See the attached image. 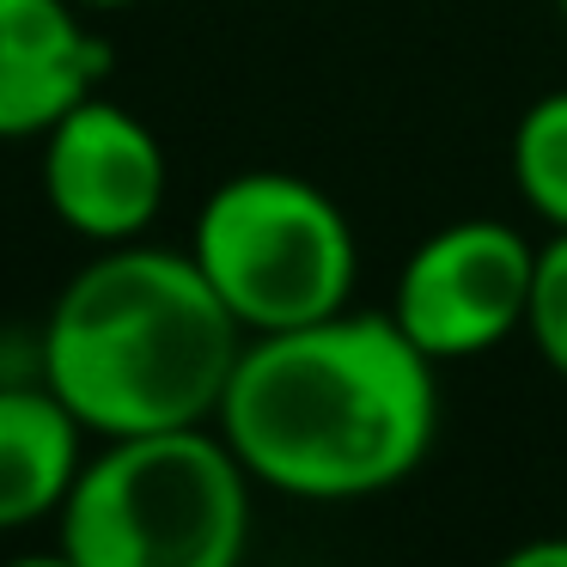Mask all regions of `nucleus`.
Masks as SVG:
<instances>
[{
	"mask_svg": "<svg viewBox=\"0 0 567 567\" xmlns=\"http://www.w3.org/2000/svg\"><path fill=\"white\" fill-rule=\"evenodd\" d=\"M43 202L50 214L68 226L74 238L111 250V245H135L165 208V147L128 104L104 99H80L74 111H62L43 128Z\"/></svg>",
	"mask_w": 567,
	"mask_h": 567,
	"instance_id": "423d86ee",
	"label": "nucleus"
},
{
	"mask_svg": "<svg viewBox=\"0 0 567 567\" xmlns=\"http://www.w3.org/2000/svg\"><path fill=\"white\" fill-rule=\"evenodd\" d=\"M104 86V43L74 0H0V141H31Z\"/></svg>",
	"mask_w": 567,
	"mask_h": 567,
	"instance_id": "0eeeda50",
	"label": "nucleus"
},
{
	"mask_svg": "<svg viewBox=\"0 0 567 567\" xmlns=\"http://www.w3.org/2000/svg\"><path fill=\"white\" fill-rule=\"evenodd\" d=\"M214 427L250 482L293 501H360L415 476L440 433L433 360L372 311L250 336Z\"/></svg>",
	"mask_w": 567,
	"mask_h": 567,
	"instance_id": "f257e3e1",
	"label": "nucleus"
},
{
	"mask_svg": "<svg viewBox=\"0 0 567 567\" xmlns=\"http://www.w3.org/2000/svg\"><path fill=\"white\" fill-rule=\"evenodd\" d=\"M537 245L506 220H452L403 257L391 323L433 360H470L525 330Z\"/></svg>",
	"mask_w": 567,
	"mask_h": 567,
	"instance_id": "39448f33",
	"label": "nucleus"
},
{
	"mask_svg": "<svg viewBox=\"0 0 567 567\" xmlns=\"http://www.w3.org/2000/svg\"><path fill=\"white\" fill-rule=\"evenodd\" d=\"M74 7H86V13H111V7H135V0H74Z\"/></svg>",
	"mask_w": 567,
	"mask_h": 567,
	"instance_id": "ddd939ff",
	"label": "nucleus"
},
{
	"mask_svg": "<svg viewBox=\"0 0 567 567\" xmlns=\"http://www.w3.org/2000/svg\"><path fill=\"white\" fill-rule=\"evenodd\" d=\"M245 323L226 311L189 250L111 245L55 293L43 318V384L92 440L208 427L245 354Z\"/></svg>",
	"mask_w": 567,
	"mask_h": 567,
	"instance_id": "f03ea898",
	"label": "nucleus"
},
{
	"mask_svg": "<svg viewBox=\"0 0 567 567\" xmlns=\"http://www.w3.org/2000/svg\"><path fill=\"white\" fill-rule=\"evenodd\" d=\"M189 257L245 336L348 311L360 245L342 202L293 172H238L196 208Z\"/></svg>",
	"mask_w": 567,
	"mask_h": 567,
	"instance_id": "20e7f679",
	"label": "nucleus"
},
{
	"mask_svg": "<svg viewBox=\"0 0 567 567\" xmlns=\"http://www.w3.org/2000/svg\"><path fill=\"white\" fill-rule=\"evenodd\" d=\"M494 567H567V537H537V543H518L513 555H501Z\"/></svg>",
	"mask_w": 567,
	"mask_h": 567,
	"instance_id": "9b49d317",
	"label": "nucleus"
},
{
	"mask_svg": "<svg viewBox=\"0 0 567 567\" xmlns=\"http://www.w3.org/2000/svg\"><path fill=\"white\" fill-rule=\"evenodd\" d=\"M0 567H74L62 549H43V555H13V561H0Z\"/></svg>",
	"mask_w": 567,
	"mask_h": 567,
	"instance_id": "f8f14e48",
	"label": "nucleus"
},
{
	"mask_svg": "<svg viewBox=\"0 0 567 567\" xmlns=\"http://www.w3.org/2000/svg\"><path fill=\"white\" fill-rule=\"evenodd\" d=\"M525 336L537 342L543 367H549L555 379H567V233H549V245H537Z\"/></svg>",
	"mask_w": 567,
	"mask_h": 567,
	"instance_id": "9d476101",
	"label": "nucleus"
},
{
	"mask_svg": "<svg viewBox=\"0 0 567 567\" xmlns=\"http://www.w3.org/2000/svg\"><path fill=\"white\" fill-rule=\"evenodd\" d=\"M513 184L549 233H567V86L543 92L513 128Z\"/></svg>",
	"mask_w": 567,
	"mask_h": 567,
	"instance_id": "1a4fd4ad",
	"label": "nucleus"
},
{
	"mask_svg": "<svg viewBox=\"0 0 567 567\" xmlns=\"http://www.w3.org/2000/svg\"><path fill=\"white\" fill-rule=\"evenodd\" d=\"M92 433L50 384H0V530L55 518L86 464Z\"/></svg>",
	"mask_w": 567,
	"mask_h": 567,
	"instance_id": "6e6552de",
	"label": "nucleus"
},
{
	"mask_svg": "<svg viewBox=\"0 0 567 567\" xmlns=\"http://www.w3.org/2000/svg\"><path fill=\"white\" fill-rule=\"evenodd\" d=\"M245 543L250 470L214 421L99 440L55 513L74 567H245Z\"/></svg>",
	"mask_w": 567,
	"mask_h": 567,
	"instance_id": "7ed1b4c3",
	"label": "nucleus"
},
{
	"mask_svg": "<svg viewBox=\"0 0 567 567\" xmlns=\"http://www.w3.org/2000/svg\"><path fill=\"white\" fill-rule=\"evenodd\" d=\"M555 13H561V25H567V0H555Z\"/></svg>",
	"mask_w": 567,
	"mask_h": 567,
	"instance_id": "4468645a",
	"label": "nucleus"
}]
</instances>
